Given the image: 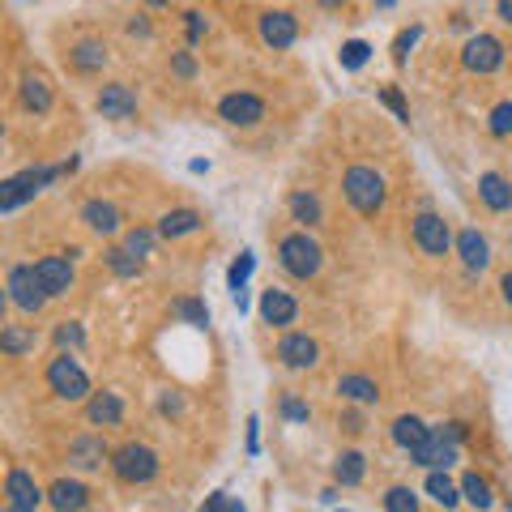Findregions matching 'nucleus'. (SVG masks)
<instances>
[{
	"label": "nucleus",
	"mask_w": 512,
	"mask_h": 512,
	"mask_svg": "<svg viewBox=\"0 0 512 512\" xmlns=\"http://www.w3.org/2000/svg\"><path fill=\"white\" fill-rule=\"evenodd\" d=\"M171 73L180 77V82H192V77H197V56H192V47H184V52H171Z\"/></svg>",
	"instance_id": "40"
},
{
	"label": "nucleus",
	"mask_w": 512,
	"mask_h": 512,
	"mask_svg": "<svg viewBox=\"0 0 512 512\" xmlns=\"http://www.w3.org/2000/svg\"><path fill=\"white\" fill-rule=\"evenodd\" d=\"M278 410H282V419H291V423H308L312 419V406L303 402V397H295V393H282Z\"/></svg>",
	"instance_id": "39"
},
{
	"label": "nucleus",
	"mask_w": 512,
	"mask_h": 512,
	"mask_svg": "<svg viewBox=\"0 0 512 512\" xmlns=\"http://www.w3.org/2000/svg\"><path fill=\"white\" fill-rule=\"evenodd\" d=\"M77 218H82V227L90 235H99V239H116L124 231V214H120V205L116 201H103V197H90L82 201V210H77Z\"/></svg>",
	"instance_id": "13"
},
{
	"label": "nucleus",
	"mask_w": 512,
	"mask_h": 512,
	"mask_svg": "<svg viewBox=\"0 0 512 512\" xmlns=\"http://www.w3.org/2000/svg\"><path fill=\"white\" fill-rule=\"evenodd\" d=\"M175 0H146V9H171Z\"/></svg>",
	"instance_id": "53"
},
{
	"label": "nucleus",
	"mask_w": 512,
	"mask_h": 512,
	"mask_svg": "<svg viewBox=\"0 0 512 512\" xmlns=\"http://www.w3.org/2000/svg\"><path fill=\"white\" fill-rule=\"evenodd\" d=\"M43 380H47V389H52L56 402H90L94 397L86 367L73 359V350H56L43 367Z\"/></svg>",
	"instance_id": "3"
},
{
	"label": "nucleus",
	"mask_w": 512,
	"mask_h": 512,
	"mask_svg": "<svg viewBox=\"0 0 512 512\" xmlns=\"http://www.w3.org/2000/svg\"><path fill=\"white\" fill-rule=\"evenodd\" d=\"M427 495H431V500H436L440 508H457L461 500H466V495H461V483H453V478H448L444 470H431V474H427Z\"/></svg>",
	"instance_id": "32"
},
{
	"label": "nucleus",
	"mask_w": 512,
	"mask_h": 512,
	"mask_svg": "<svg viewBox=\"0 0 512 512\" xmlns=\"http://www.w3.org/2000/svg\"><path fill=\"white\" fill-rule=\"evenodd\" d=\"M175 316H184L188 325H210V308L197 303V299H180V303H175Z\"/></svg>",
	"instance_id": "41"
},
{
	"label": "nucleus",
	"mask_w": 512,
	"mask_h": 512,
	"mask_svg": "<svg viewBox=\"0 0 512 512\" xmlns=\"http://www.w3.org/2000/svg\"><path fill=\"white\" fill-rule=\"evenodd\" d=\"M495 18L504 26H512V0H495Z\"/></svg>",
	"instance_id": "52"
},
{
	"label": "nucleus",
	"mask_w": 512,
	"mask_h": 512,
	"mask_svg": "<svg viewBox=\"0 0 512 512\" xmlns=\"http://www.w3.org/2000/svg\"><path fill=\"white\" fill-rule=\"evenodd\" d=\"M124 30H128V35H137V39H150V35H154V22L146 18V13H133Z\"/></svg>",
	"instance_id": "46"
},
{
	"label": "nucleus",
	"mask_w": 512,
	"mask_h": 512,
	"mask_svg": "<svg viewBox=\"0 0 512 512\" xmlns=\"http://www.w3.org/2000/svg\"><path fill=\"white\" fill-rule=\"evenodd\" d=\"M5 512H39V508H13V504H5Z\"/></svg>",
	"instance_id": "55"
},
{
	"label": "nucleus",
	"mask_w": 512,
	"mask_h": 512,
	"mask_svg": "<svg viewBox=\"0 0 512 512\" xmlns=\"http://www.w3.org/2000/svg\"><path fill=\"white\" fill-rule=\"evenodd\" d=\"M47 504H52L56 512H86L90 487L82 483V478H56V483L47 487Z\"/></svg>",
	"instance_id": "21"
},
{
	"label": "nucleus",
	"mask_w": 512,
	"mask_h": 512,
	"mask_svg": "<svg viewBox=\"0 0 512 512\" xmlns=\"http://www.w3.org/2000/svg\"><path fill=\"white\" fill-rule=\"evenodd\" d=\"M286 210H291L295 222H303V231L325 222V205H320V197H316L312 188H295L291 197H286Z\"/></svg>",
	"instance_id": "26"
},
{
	"label": "nucleus",
	"mask_w": 512,
	"mask_h": 512,
	"mask_svg": "<svg viewBox=\"0 0 512 512\" xmlns=\"http://www.w3.org/2000/svg\"><path fill=\"white\" fill-rule=\"evenodd\" d=\"M265 99L261 94H252V90H231V94H222L218 99V120L222 124H231V128H256V124H265Z\"/></svg>",
	"instance_id": "10"
},
{
	"label": "nucleus",
	"mask_w": 512,
	"mask_h": 512,
	"mask_svg": "<svg viewBox=\"0 0 512 512\" xmlns=\"http://www.w3.org/2000/svg\"><path fill=\"white\" fill-rule=\"evenodd\" d=\"M201 512H248V508L239 504V500H231V495H222V491H218V495H210V504H205Z\"/></svg>",
	"instance_id": "45"
},
{
	"label": "nucleus",
	"mask_w": 512,
	"mask_h": 512,
	"mask_svg": "<svg viewBox=\"0 0 512 512\" xmlns=\"http://www.w3.org/2000/svg\"><path fill=\"white\" fill-rule=\"evenodd\" d=\"M158 453L150 444H141V440H128V444H120L116 453H111V474H116V483H124V487H146V483H154L158 478Z\"/></svg>",
	"instance_id": "5"
},
{
	"label": "nucleus",
	"mask_w": 512,
	"mask_h": 512,
	"mask_svg": "<svg viewBox=\"0 0 512 512\" xmlns=\"http://www.w3.org/2000/svg\"><path fill=\"white\" fill-rule=\"evenodd\" d=\"M436 436L448 440V444H461V440H466V423H457V419H453V423H440Z\"/></svg>",
	"instance_id": "48"
},
{
	"label": "nucleus",
	"mask_w": 512,
	"mask_h": 512,
	"mask_svg": "<svg viewBox=\"0 0 512 512\" xmlns=\"http://www.w3.org/2000/svg\"><path fill=\"white\" fill-rule=\"evenodd\" d=\"M342 197L359 218H376L384 210V201H389V184H384V175L376 167L355 163L342 171Z\"/></svg>",
	"instance_id": "1"
},
{
	"label": "nucleus",
	"mask_w": 512,
	"mask_h": 512,
	"mask_svg": "<svg viewBox=\"0 0 512 512\" xmlns=\"http://www.w3.org/2000/svg\"><path fill=\"white\" fill-rule=\"evenodd\" d=\"M461 495H466V504H474V508H491L495 504V491H491V483L478 470H470L466 478H461Z\"/></svg>",
	"instance_id": "33"
},
{
	"label": "nucleus",
	"mask_w": 512,
	"mask_h": 512,
	"mask_svg": "<svg viewBox=\"0 0 512 512\" xmlns=\"http://www.w3.org/2000/svg\"><path fill=\"white\" fill-rule=\"evenodd\" d=\"M86 419L94 427H120L124 423V397L116 389H103V393H94L90 402H86Z\"/></svg>",
	"instance_id": "23"
},
{
	"label": "nucleus",
	"mask_w": 512,
	"mask_h": 512,
	"mask_svg": "<svg viewBox=\"0 0 512 512\" xmlns=\"http://www.w3.org/2000/svg\"><path fill=\"white\" fill-rule=\"evenodd\" d=\"M256 35H261L265 47L286 52V47H295V39H299V18L291 9H265L261 18H256Z\"/></svg>",
	"instance_id": "11"
},
{
	"label": "nucleus",
	"mask_w": 512,
	"mask_h": 512,
	"mask_svg": "<svg viewBox=\"0 0 512 512\" xmlns=\"http://www.w3.org/2000/svg\"><path fill=\"white\" fill-rule=\"evenodd\" d=\"M478 201H483L491 214H508L512 210V184L500 171H483L478 175Z\"/></svg>",
	"instance_id": "24"
},
{
	"label": "nucleus",
	"mask_w": 512,
	"mask_h": 512,
	"mask_svg": "<svg viewBox=\"0 0 512 512\" xmlns=\"http://www.w3.org/2000/svg\"><path fill=\"white\" fill-rule=\"evenodd\" d=\"M500 299L512 308V269H504V274H500Z\"/></svg>",
	"instance_id": "51"
},
{
	"label": "nucleus",
	"mask_w": 512,
	"mask_h": 512,
	"mask_svg": "<svg viewBox=\"0 0 512 512\" xmlns=\"http://www.w3.org/2000/svg\"><path fill=\"white\" fill-rule=\"evenodd\" d=\"M338 393H342V402L363 406V410L380 402V384H376L372 376H363V372H346V376L338 380Z\"/></svg>",
	"instance_id": "25"
},
{
	"label": "nucleus",
	"mask_w": 512,
	"mask_h": 512,
	"mask_svg": "<svg viewBox=\"0 0 512 512\" xmlns=\"http://www.w3.org/2000/svg\"><path fill=\"white\" fill-rule=\"evenodd\" d=\"M333 478H338L342 487H359L367 478V457L359 448H346V453H338V461H333Z\"/></svg>",
	"instance_id": "30"
},
{
	"label": "nucleus",
	"mask_w": 512,
	"mask_h": 512,
	"mask_svg": "<svg viewBox=\"0 0 512 512\" xmlns=\"http://www.w3.org/2000/svg\"><path fill=\"white\" fill-rule=\"evenodd\" d=\"M64 64H69L77 77H99L111 64V47L103 39H77V43H69V52H64Z\"/></svg>",
	"instance_id": "14"
},
{
	"label": "nucleus",
	"mask_w": 512,
	"mask_h": 512,
	"mask_svg": "<svg viewBox=\"0 0 512 512\" xmlns=\"http://www.w3.org/2000/svg\"><path fill=\"white\" fill-rule=\"evenodd\" d=\"M410 235H414V244H419L423 256H448V252H453V244H457L453 227H448L444 214H436V210H419V214H414L410 218Z\"/></svg>",
	"instance_id": "7"
},
{
	"label": "nucleus",
	"mask_w": 512,
	"mask_h": 512,
	"mask_svg": "<svg viewBox=\"0 0 512 512\" xmlns=\"http://www.w3.org/2000/svg\"><path fill=\"white\" fill-rule=\"evenodd\" d=\"M320 5H325V9H342L346 0H320Z\"/></svg>",
	"instance_id": "54"
},
{
	"label": "nucleus",
	"mask_w": 512,
	"mask_h": 512,
	"mask_svg": "<svg viewBox=\"0 0 512 512\" xmlns=\"http://www.w3.org/2000/svg\"><path fill=\"white\" fill-rule=\"evenodd\" d=\"M338 427L346 431V436H363V431H367V419H363V410H346L342 419H338Z\"/></svg>",
	"instance_id": "44"
},
{
	"label": "nucleus",
	"mask_w": 512,
	"mask_h": 512,
	"mask_svg": "<svg viewBox=\"0 0 512 512\" xmlns=\"http://www.w3.org/2000/svg\"><path fill=\"white\" fill-rule=\"evenodd\" d=\"M158 410H163V414H184V397L163 393V397H158Z\"/></svg>",
	"instance_id": "49"
},
{
	"label": "nucleus",
	"mask_w": 512,
	"mask_h": 512,
	"mask_svg": "<svg viewBox=\"0 0 512 512\" xmlns=\"http://www.w3.org/2000/svg\"><path fill=\"white\" fill-rule=\"evenodd\" d=\"M5 291H9V303L18 312H26V316H39L43 308H47V295L43 291V282H39V269L35 265H22V261H13L9 265V274H5Z\"/></svg>",
	"instance_id": "6"
},
{
	"label": "nucleus",
	"mask_w": 512,
	"mask_h": 512,
	"mask_svg": "<svg viewBox=\"0 0 512 512\" xmlns=\"http://www.w3.org/2000/svg\"><path fill=\"white\" fill-rule=\"evenodd\" d=\"M154 239H158V227H133L124 231V248L146 261V256H154Z\"/></svg>",
	"instance_id": "35"
},
{
	"label": "nucleus",
	"mask_w": 512,
	"mask_h": 512,
	"mask_svg": "<svg viewBox=\"0 0 512 512\" xmlns=\"http://www.w3.org/2000/svg\"><path fill=\"white\" fill-rule=\"evenodd\" d=\"M35 342H39V333L30 329V325H5V329H0V350H5V359L30 355V350H35Z\"/></svg>",
	"instance_id": "29"
},
{
	"label": "nucleus",
	"mask_w": 512,
	"mask_h": 512,
	"mask_svg": "<svg viewBox=\"0 0 512 512\" xmlns=\"http://www.w3.org/2000/svg\"><path fill=\"white\" fill-rule=\"evenodd\" d=\"M111 453L116 448H107V440L103 436H94V431H82V436H73L69 440V466L73 470H103V466H111Z\"/></svg>",
	"instance_id": "16"
},
{
	"label": "nucleus",
	"mask_w": 512,
	"mask_h": 512,
	"mask_svg": "<svg viewBox=\"0 0 512 512\" xmlns=\"http://www.w3.org/2000/svg\"><path fill=\"white\" fill-rule=\"evenodd\" d=\"M103 261H107L111 274L124 278V282L141 278V265H146V261H141V256H133V252L124 248V244H111V248H103Z\"/></svg>",
	"instance_id": "31"
},
{
	"label": "nucleus",
	"mask_w": 512,
	"mask_h": 512,
	"mask_svg": "<svg viewBox=\"0 0 512 512\" xmlns=\"http://www.w3.org/2000/svg\"><path fill=\"white\" fill-rule=\"evenodd\" d=\"M487 133L495 141H512V99H500L487 111Z\"/></svg>",
	"instance_id": "34"
},
{
	"label": "nucleus",
	"mask_w": 512,
	"mask_h": 512,
	"mask_svg": "<svg viewBox=\"0 0 512 512\" xmlns=\"http://www.w3.org/2000/svg\"><path fill=\"white\" fill-rule=\"evenodd\" d=\"M184 30H188V47H197L205 35H210V18L201 9H184Z\"/></svg>",
	"instance_id": "38"
},
{
	"label": "nucleus",
	"mask_w": 512,
	"mask_h": 512,
	"mask_svg": "<svg viewBox=\"0 0 512 512\" xmlns=\"http://www.w3.org/2000/svg\"><path fill=\"white\" fill-rule=\"evenodd\" d=\"M201 210H188V205H180V210H167L163 218H158V235L163 239H184L192 231H201Z\"/></svg>",
	"instance_id": "27"
},
{
	"label": "nucleus",
	"mask_w": 512,
	"mask_h": 512,
	"mask_svg": "<svg viewBox=\"0 0 512 512\" xmlns=\"http://www.w3.org/2000/svg\"><path fill=\"white\" fill-rule=\"evenodd\" d=\"M94 107L103 111V120H133L141 99H137V90L128 82H103L99 94H94Z\"/></svg>",
	"instance_id": "15"
},
{
	"label": "nucleus",
	"mask_w": 512,
	"mask_h": 512,
	"mask_svg": "<svg viewBox=\"0 0 512 512\" xmlns=\"http://www.w3.org/2000/svg\"><path fill=\"white\" fill-rule=\"evenodd\" d=\"M431 431H436V427H427L419 414H397V419H393V444L410 453V448H419L423 440H431Z\"/></svg>",
	"instance_id": "28"
},
{
	"label": "nucleus",
	"mask_w": 512,
	"mask_h": 512,
	"mask_svg": "<svg viewBox=\"0 0 512 512\" xmlns=\"http://www.w3.org/2000/svg\"><path fill=\"white\" fill-rule=\"evenodd\" d=\"M410 461L414 466H427V470H448V466H457V444H448V440H440L436 431H431V440H423L419 448H410Z\"/></svg>",
	"instance_id": "22"
},
{
	"label": "nucleus",
	"mask_w": 512,
	"mask_h": 512,
	"mask_svg": "<svg viewBox=\"0 0 512 512\" xmlns=\"http://www.w3.org/2000/svg\"><path fill=\"white\" fill-rule=\"evenodd\" d=\"M419 35H423V30H419V26H406V30H402V35H397V39H393V64H406V56H410V47H414V43H419Z\"/></svg>",
	"instance_id": "43"
},
{
	"label": "nucleus",
	"mask_w": 512,
	"mask_h": 512,
	"mask_svg": "<svg viewBox=\"0 0 512 512\" xmlns=\"http://www.w3.org/2000/svg\"><path fill=\"white\" fill-rule=\"evenodd\" d=\"M248 269H252V261H248V256H244V261H239V265L231 269V286H235V291H239V282L248 278Z\"/></svg>",
	"instance_id": "50"
},
{
	"label": "nucleus",
	"mask_w": 512,
	"mask_h": 512,
	"mask_svg": "<svg viewBox=\"0 0 512 512\" xmlns=\"http://www.w3.org/2000/svg\"><path fill=\"white\" fill-rule=\"evenodd\" d=\"M453 252L461 256V265H466V274H483V269L491 265V244H487V235L478 231V227H461L457 231V244Z\"/></svg>",
	"instance_id": "19"
},
{
	"label": "nucleus",
	"mask_w": 512,
	"mask_h": 512,
	"mask_svg": "<svg viewBox=\"0 0 512 512\" xmlns=\"http://www.w3.org/2000/svg\"><path fill=\"white\" fill-rule=\"evenodd\" d=\"M363 60H367V43H346L342 47V64H346V69H359Z\"/></svg>",
	"instance_id": "47"
},
{
	"label": "nucleus",
	"mask_w": 512,
	"mask_h": 512,
	"mask_svg": "<svg viewBox=\"0 0 512 512\" xmlns=\"http://www.w3.org/2000/svg\"><path fill=\"white\" fill-rule=\"evenodd\" d=\"M261 320L274 329H291L299 320V299L282 286H269V291H261Z\"/></svg>",
	"instance_id": "18"
},
{
	"label": "nucleus",
	"mask_w": 512,
	"mask_h": 512,
	"mask_svg": "<svg viewBox=\"0 0 512 512\" xmlns=\"http://www.w3.org/2000/svg\"><path fill=\"white\" fill-rule=\"evenodd\" d=\"M504 60H508V47L495 35H470L466 43H461V64H466V73L491 77V73L504 69Z\"/></svg>",
	"instance_id": "9"
},
{
	"label": "nucleus",
	"mask_w": 512,
	"mask_h": 512,
	"mask_svg": "<svg viewBox=\"0 0 512 512\" xmlns=\"http://www.w3.org/2000/svg\"><path fill=\"white\" fill-rule=\"evenodd\" d=\"M52 342H56L60 350H82V346H86V329L77 325V320H60V325L52 329Z\"/></svg>",
	"instance_id": "37"
},
{
	"label": "nucleus",
	"mask_w": 512,
	"mask_h": 512,
	"mask_svg": "<svg viewBox=\"0 0 512 512\" xmlns=\"http://www.w3.org/2000/svg\"><path fill=\"white\" fill-rule=\"evenodd\" d=\"M274 359L286 372H312V367H320V342L303 329H286L274 346Z\"/></svg>",
	"instance_id": "8"
},
{
	"label": "nucleus",
	"mask_w": 512,
	"mask_h": 512,
	"mask_svg": "<svg viewBox=\"0 0 512 512\" xmlns=\"http://www.w3.org/2000/svg\"><path fill=\"white\" fill-rule=\"evenodd\" d=\"M5 500L13 508H39L47 500V491L35 483V474H30V470L9 466V474H5Z\"/></svg>",
	"instance_id": "20"
},
{
	"label": "nucleus",
	"mask_w": 512,
	"mask_h": 512,
	"mask_svg": "<svg viewBox=\"0 0 512 512\" xmlns=\"http://www.w3.org/2000/svg\"><path fill=\"white\" fill-rule=\"evenodd\" d=\"M39 269V282H43V291L52 295V299H64L77 286V269H73V256H64V252H47L35 261Z\"/></svg>",
	"instance_id": "12"
},
{
	"label": "nucleus",
	"mask_w": 512,
	"mask_h": 512,
	"mask_svg": "<svg viewBox=\"0 0 512 512\" xmlns=\"http://www.w3.org/2000/svg\"><path fill=\"white\" fill-rule=\"evenodd\" d=\"M278 269L295 282H312L320 269H325V248L316 244V235H308L299 227V231L278 239Z\"/></svg>",
	"instance_id": "2"
},
{
	"label": "nucleus",
	"mask_w": 512,
	"mask_h": 512,
	"mask_svg": "<svg viewBox=\"0 0 512 512\" xmlns=\"http://www.w3.org/2000/svg\"><path fill=\"white\" fill-rule=\"evenodd\" d=\"M384 512H419V491L414 487H389L384 491Z\"/></svg>",
	"instance_id": "36"
},
{
	"label": "nucleus",
	"mask_w": 512,
	"mask_h": 512,
	"mask_svg": "<svg viewBox=\"0 0 512 512\" xmlns=\"http://www.w3.org/2000/svg\"><path fill=\"white\" fill-rule=\"evenodd\" d=\"M380 103L389 107L402 124H410V107H406V99H402V90H397V86H384V90H380Z\"/></svg>",
	"instance_id": "42"
},
{
	"label": "nucleus",
	"mask_w": 512,
	"mask_h": 512,
	"mask_svg": "<svg viewBox=\"0 0 512 512\" xmlns=\"http://www.w3.org/2000/svg\"><path fill=\"white\" fill-rule=\"evenodd\" d=\"M18 103H22V111H30V116H47V111H52V103H56L52 77L39 73V69L22 73V82H18Z\"/></svg>",
	"instance_id": "17"
},
{
	"label": "nucleus",
	"mask_w": 512,
	"mask_h": 512,
	"mask_svg": "<svg viewBox=\"0 0 512 512\" xmlns=\"http://www.w3.org/2000/svg\"><path fill=\"white\" fill-rule=\"evenodd\" d=\"M73 167H77V158H69V163H60V167L39 163V167H26V171H18V175H9V180L0 184V210H5V214L22 210L26 201H35L47 184L60 180V175H64V171H73Z\"/></svg>",
	"instance_id": "4"
}]
</instances>
